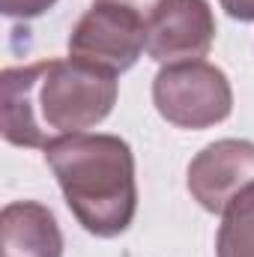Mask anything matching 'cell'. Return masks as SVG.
Wrapping results in <instances>:
<instances>
[{"mask_svg":"<svg viewBox=\"0 0 254 257\" xmlns=\"http://www.w3.org/2000/svg\"><path fill=\"white\" fill-rule=\"evenodd\" d=\"M60 192L78 224L102 239L126 233L138 212L135 153L123 138L102 132L69 135L45 147Z\"/></svg>","mask_w":254,"mask_h":257,"instance_id":"obj_2","label":"cell"},{"mask_svg":"<svg viewBox=\"0 0 254 257\" xmlns=\"http://www.w3.org/2000/svg\"><path fill=\"white\" fill-rule=\"evenodd\" d=\"M3 257H63V233L54 212L36 200H12L0 212Z\"/></svg>","mask_w":254,"mask_h":257,"instance_id":"obj_7","label":"cell"},{"mask_svg":"<svg viewBox=\"0 0 254 257\" xmlns=\"http://www.w3.org/2000/svg\"><path fill=\"white\" fill-rule=\"evenodd\" d=\"M54 3H57V0H0V9H3L6 18H21V21H27V18L45 15Z\"/></svg>","mask_w":254,"mask_h":257,"instance_id":"obj_9","label":"cell"},{"mask_svg":"<svg viewBox=\"0 0 254 257\" xmlns=\"http://www.w3.org/2000/svg\"><path fill=\"white\" fill-rule=\"evenodd\" d=\"M144 51L147 18L108 3H93L69 33V57L111 75L132 69Z\"/></svg>","mask_w":254,"mask_h":257,"instance_id":"obj_4","label":"cell"},{"mask_svg":"<svg viewBox=\"0 0 254 257\" xmlns=\"http://www.w3.org/2000/svg\"><path fill=\"white\" fill-rule=\"evenodd\" d=\"M215 42V15L206 0H165L147 24V54L162 66L203 60Z\"/></svg>","mask_w":254,"mask_h":257,"instance_id":"obj_6","label":"cell"},{"mask_svg":"<svg viewBox=\"0 0 254 257\" xmlns=\"http://www.w3.org/2000/svg\"><path fill=\"white\" fill-rule=\"evenodd\" d=\"M215 257H254V186L221 212Z\"/></svg>","mask_w":254,"mask_h":257,"instance_id":"obj_8","label":"cell"},{"mask_svg":"<svg viewBox=\"0 0 254 257\" xmlns=\"http://www.w3.org/2000/svg\"><path fill=\"white\" fill-rule=\"evenodd\" d=\"M117 75L75 57L9 66L0 75V128L15 147L48 144L99 126L117 105Z\"/></svg>","mask_w":254,"mask_h":257,"instance_id":"obj_1","label":"cell"},{"mask_svg":"<svg viewBox=\"0 0 254 257\" xmlns=\"http://www.w3.org/2000/svg\"><path fill=\"white\" fill-rule=\"evenodd\" d=\"M191 197L221 215L245 189L254 186V144L242 138H221L206 144L189 162L186 174Z\"/></svg>","mask_w":254,"mask_h":257,"instance_id":"obj_5","label":"cell"},{"mask_svg":"<svg viewBox=\"0 0 254 257\" xmlns=\"http://www.w3.org/2000/svg\"><path fill=\"white\" fill-rule=\"evenodd\" d=\"M153 105L177 128H209L233 111L227 75L206 60L162 66L153 78Z\"/></svg>","mask_w":254,"mask_h":257,"instance_id":"obj_3","label":"cell"},{"mask_svg":"<svg viewBox=\"0 0 254 257\" xmlns=\"http://www.w3.org/2000/svg\"><path fill=\"white\" fill-rule=\"evenodd\" d=\"M93 3H108V6H120V9H129V12H135V15L147 18V24H150L153 12H156V9H159L165 0H93Z\"/></svg>","mask_w":254,"mask_h":257,"instance_id":"obj_10","label":"cell"},{"mask_svg":"<svg viewBox=\"0 0 254 257\" xmlns=\"http://www.w3.org/2000/svg\"><path fill=\"white\" fill-rule=\"evenodd\" d=\"M221 9L230 15V18H239V21H254V0H218Z\"/></svg>","mask_w":254,"mask_h":257,"instance_id":"obj_11","label":"cell"}]
</instances>
